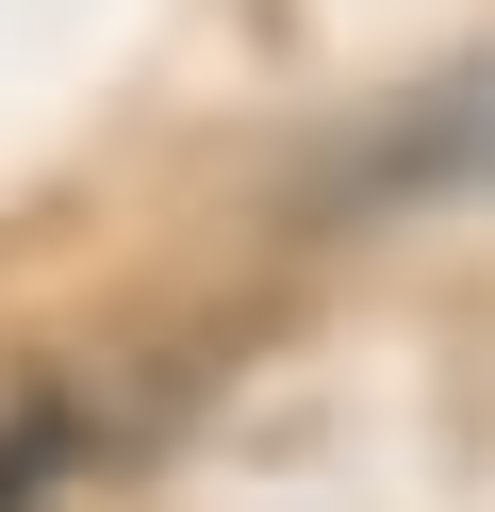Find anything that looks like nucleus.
Wrapping results in <instances>:
<instances>
[{
  "mask_svg": "<svg viewBox=\"0 0 495 512\" xmlns=\"http://www.w3.org/2000/svg\"><path fill=\"white\" fill-rule=\"evenodd\" d=\"M462 199H495V50L413 83V100H380L314 166V215H462Z\"/></svg>",
  "mask_w": 495,
  "mask_h": 512,
  "instance_id": "1",
  "label": "nucleus"
},
{
  "mask_svg": "<svg viewBox=\"0 0 495 512\" xmlns=\"http://www.w3.org/2000/svg\"><path fill=\"white\" fill-rule=\"evenodd\" d=\"M66 479H83V413H66V397L0 413V512H50Z\"/></svg>",
  "mask_w": 495,
  "mask_h": 512,
  "instance_id": "2",
  "label": "nucleus"
}]
</instances>
